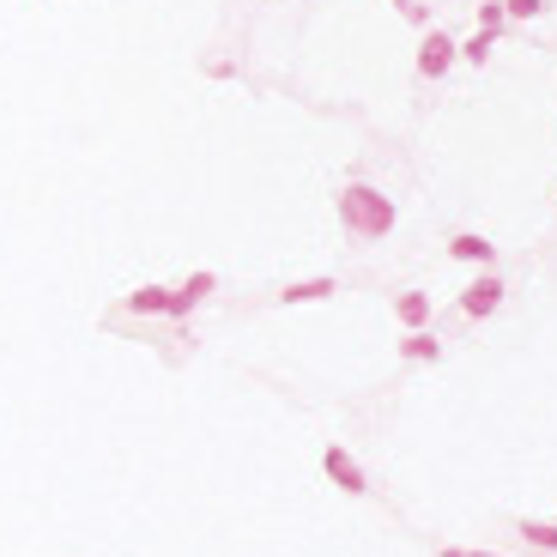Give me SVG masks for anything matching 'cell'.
<instances>
[{"instance_id": "e0dca14e", "label": "cell", "mask_w": 557, "mask_h": 557, "mask_svg": "<svg viewBox=\"0 0 557 557\" xmlns=\"http://www.w3.org/2000/svg\"><path fill=\"white\" fill-rule=\"evenodd\" d=\"M394 7H400V13H406V7H418V0H394Z\"/></svg>"}, {"instance_id": "8992f818", "label": "cell", "mask_w": 557, "mask_h": 557, "mask_svg": "<svg viewBox=\"0 0 557 557\" xmlns=\"http://www.w3.org/2000/svg\"><path fill=\"white\" fill-rule=\"evenodd\" d=\"M339 292V278L334 273H315V278H292V285H278L273 304L278 309H297V304H327V297Z\"/></svg>"}, {"instance_id": "52a82bcc", "label": "cell", "mask_w": 557, "mask_h": 557, "mask_svg": "<svg viewBox=\"0 0 557 557\" xmlns=\"http://www.w3.org/2000/svg\"><path fill=\"white\" fill-rule=\"evenodd\" d=\"M448 261H467V267H497V243L479 237V231H455V237L443 243Z\"/></svg>"}, {"instance_id": "9c48e42d", "label": "cell", "mask_w": 557, "mask_h": 557, "mask_svg": "<svg viewBox=\"0 0 557 557\" xmlns=\"http://www.w3.org/2000/svg\"><path fill=\"white\" fill-rule=\"evenodd\" d=\"M400 363H443V339H436L431 327H412V334L400 339Z\"/></svg>"}, {"instance_id": "30bf717a", "label": "cell", "mask_w": 557, "mask_h": 557, "mask_svg": "<svg viewBox=\"0 0 557 557\" xmlns=\"http://www.w3.org/2000/svg\"><path fill=\"white\" fill-rule=\"evenodd\" d=\"M127 315H164L170 309V285H134V292L122 297Z\"/></svg>"}, {"instance_id": "ba28073f", "label": "cell", "mask_w": 557, "mask_h": 557, "mask_svg": "<svg viewBox=\"0 0 557 557\" xmlns=\"http://www.w3.org/2000/svg\"><path fill=\"white\" fill-rule=\"evenodd\" d=\"M431 315H436L431 292H394V321H400L406 334H412V327H431Z\"/></svg>"}, {"instance_id": "3957f363", "label": "cell", "mask_w": 557, "mask_h": 557, "mask_svg": "<svg viewBox=\"0 0 557 557\" xmlns=\"http://www.w3.org/2000/svg\"><path fill=\"white\" fill-rule=\"evenodd\" d=\"M455 61H460V42L448 37V30H418V79L424 85H436V79H448L455 73Z\"/></svg>"}, {"instance_id": "8fae6325", "label": "cell", "mask_w": 557, "mask_h": 557, "mask_svg": "<svg viewBox=\"0 0 557 557\" xmlns=\"http://www.w3.org/2000/svg\"><path fill=\"white\" fill-rule=\"evenodd\" d=\"M516 533L533 545V552H552L557 557V521H516Z\"/></svg>"}, {"instance_id": "2e32d148", "label": "cell", "mask_w": 557, "mask_h": 557, "mask_svg": "<svg viewBox=\"0 0 557 557\" xmlns=\"http://www.w3.org/2000/svg\"><path fill=\"white\" fill-rule=\"evenodd\" d=\"M467 557H503V552H467Z\"/></svg>"}, {"instance_id": "9a60e30c", "label": "cell", "mask_w": 557, "mask_h": 557, "mask_svg": "<svg viewBox=\"0 0 557 557\" xmlns=\"http://www.w3.org/2000/svg\"><path fill=\"white\" fill-rule=\"evenodd\" d=\"M436 557H467V552H460V545H436Z\"/></svg>"}, {"instance_id": "7a4b0ae2", "label": "cell", "mask_w": 557, "mask_h": 557, "mask_svg": "<svg viewBox=\"0 0 557 557\" xmlns=\"http://www.w3.org/2000/svg\"><path fill=\"white\" fill-rule=\"evenodd\" d=\"M503 304H509V278H503L497 267H485V273H479L473 285L460 292V304H455V309H460V315H467V321H491V315H497Z\"/></svg>"}, {"instance_id": "5b68a950", "label": "cell", "mask_w": 557, "mask_h": 557, "mask_svg": "<svg viewBox=\"0 0 557 557\" xmlns=\"http://www.w3.org/2000/svg\"><path fill=\"white\" fill-rule=\"evenodd\" d=\"M212 292H219V273H207V267H200V273H188L182 285H170V309H164V315L188 327V315H195L200 304H212Z\"/></svg>"}, {"instance_id": "6da1fadb", "label": "cell", "mask_w": 557, "mask_h": 557, "mask_svg": "<svg viewBox=\"0 0 557 557\" xmlns=\"http://www.w3.org/2000/svg\"><path fill=\"white\" fill-rule=\"evenodd\" d=\"M334 207H339V231H346L351 243H382V237H394V224H400L394 195H382L376 182H346L334 195Z\"/></svg>"}, {"instance_id": "277c9868", "label": "cell", "mask_w": 557, "mask_h": 557, "mask_svg": "<svg viewBox=\"0 0 557 557\" xmlns=\"http://www.w3.org/2000/svg\"><path fill=\"white\" fill-rule=\"evenodd\" d=\"M321 473H327V485L346 491V497H370V491H376V485H370V473L358 467V455H351L346 443H327V448H321Z\"/></svg>"}, {"instance_id": "4fadbf2b", "label": "cell", "mask_w": 557, "mask_h": 557, "mask_svg": "<svg viewBox=\"0 0 557 557\" xmlns=\"http://www.w3.org/2000/svg\"><path fill=\"white\" fill-rule=\"evenodd\" d=\"M479 30H491V37H503V30H509V7H503V0H479Z\"/></svg>"}, {"instance_id": "5bb4252c", "label": "cell", "mask_w": 557, "mask_h": 557, "mask_svg": "<svg viewBox=\"0 0 557 557\" xmlns=\"http://www.w3.org/2000/svg\"><path fill=\"white\" fill-rule=\"evenodd\" d=\"M503 7H509V25H528V18L552 13V0H503Z\"/></svg>"}, {"instance_id": "7c38bea8", "label": "cell", "mask_w": 557, "mask_h": 557, "mask_svg": "<svg viewBox=\"0 0 557 557\" xmlns=\"http://www.w3.org/2000/svg\"><path fill=\"white\" fill-rule=\"evenodd\" d=\"M491 49H497V37H491V30H473V37L460 42V61H467V67H485Z\"/></svg>"}]
</instances>
